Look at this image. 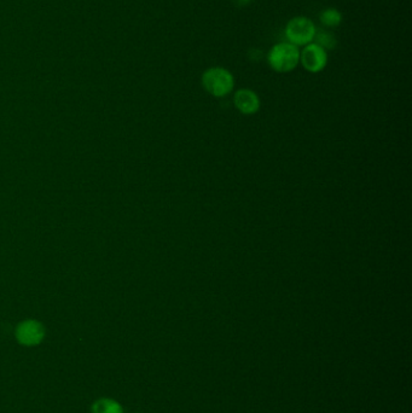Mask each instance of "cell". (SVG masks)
<instances>
[{
  "label": "cell",
  "mask_w": 412,
  "mask_h": 413,
  "mask_svg": "<svg viewBox=\"0 0 412 413\" xmlns=\"http://www.w3.org/2000/svg\"><path fill=\"white\" fill-rule=\"evenodd\" d=\"M267 63L274 72H293L300 63V50L288 41L278 43L270 49Z\"/></svg>",
  "instance_id": "cell-1"
},
{
  "label": "cell",
  "mask_w": 412,
  "mask_h": 413,
  "mask_svg": "<svg viewBox=\"0 0 412 413\" xmlns=\"http://www.w3.org/2000/svg\"><path fill=\"white\" fill-rule=\"evenodd\" d=\"M202 86L207 93L221 98L229 95L235 86L233 73L223 67H212L202 74Z\"/></svg>",
  "instance_id": "cell-2"
},
{
  "label": "cell",
  "mask_w": 412,
  "mask_h": 413,
  "mask_svg": "<svg viewBox=\"0 0 412 413\" xmlns=\"http://www.w3.org/2000/svg\"><path fill=\"white\" fill-rule=\"evenodd\" d=\"M316 33H317V28L314 21L305 16H296L291 18L284 31L288 43L295 45L296 47L309 45L311 43H314Z\"/></svg>",
  "instance_id": "cell-3"
},
{
  "label": "cell",
  "mask_w": 412,
  "mask_h": 413,
  "mask_svg": "<svg viewBox=\"0 0 412 413\" xmlns=\"http://www.w3.org/2000/svg\"><path fill=\"white\" fill-rule=\"evenodd\" d=\"M15 336L18 343L22 346H38L45 337V328L36 320H24L18 324Z\"/></svg>",
  "instance_id": "cell-4"
},
{
  "label": "cell",
  "mask_w": 412,
  "mask_h": 413,
  "mask_svg": "<svg viewBox=\"0 0 412 413\" xmlns=\"http://www.w3.org/2000/svg\"><path fill=\"white\" fill-rule=\"evenodd\" d=\"M300 63L309 73H321L327 67L328 52L317 44L311 43L300 51Z\"/></svg>",
  "instance_id": "cell-5"
},
{
  "label": "cell",
  "mask_w": 412,
  "mask_h": 413,
  "mask_svg": "<svg viewBox=\"0 0 412 413\" xmlns=\"http://www.w3.org/2000/svg\"><path fill=\"white\" fill-rule=\"evenodd\" d=\"M233 104L238 112L244 115H251L259 110L260 98L254 91L242 89L233 96Z\"/></svg>",
  "instance_id": "cell-6"
},
{
  "label": "cell",
  "mask_w": 412,
  "mask_h": 413,
  "mask_svg": "<svg viewBox=\"0 0 412 413\" xmlns=\"http://www.w3.org/2000/svg\"><path fill=\"white\" fill-rule=\"evenodd\" d=\"M92 413H124L122 405L117 400L109 398H101L96 400L91 406Z\"/></svg>",
  "instance_id": "cell-7"
},
{
  "label": "cell",
  "mask_w": 412,
  "mask_h": 413,
  "mask_svg": "<svg viewBox=\"0 0 412 413\" xmlns=\"http://www.w3.org/2000/svg\"><path fill=\"white\" fill-rule=\"evenodd\" d=\"M319 22L328 28H336L342 23V14L335 8H327L319 14Z\"/></svg>",
  "instance_id": "cell-8"
},
{
  "label": "cell",
  "mask_w": 412,
  "mask_h": 413,
  "mask_svg": "<svg viewBox=\"0 0 412 413\" xmlns=\"http://www.w3.org/2000/svg\"><path fill=\"white\" fill-rule=\"evenodd\" d=\"M314 43L321 46L322 49L325 50L327 52L336 49V46H337V40H336L335 36H332V33L327 32V31H317L316 36H314Z\"/></svg>",
  "instance_id": "cell-9"
},
{
  "label": "cell",
  "mask_w": 412,
  "mask_h": 413,
  "mask_svg": "<svg viewBox=\"0 0 412 413\" xmlns=\"http://www.w3.org/2000/svg\"><path fill=\"white\" fill-rule=\"evenodd\" d=\"M233 4L238 6V8H242V6H247L248 4H251V0H233Z\"/></svg>",
  "instance_id": "cell-10"
}]
</instances>
